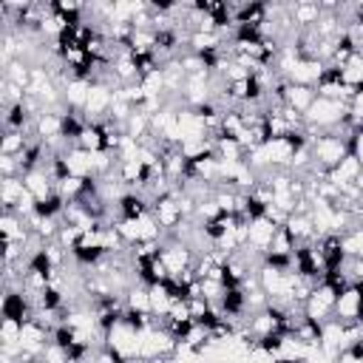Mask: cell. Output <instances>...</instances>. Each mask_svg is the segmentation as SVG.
Instances as JSON below:
<instances>
[{
	"label": "cell",
	"instance_id": "1",
	"mask_svg": "<svg viewBox=\"0 0 363 363\" xmlns=\"http://www.w3.org/2000/svg\"><path fill=\"white\" fill-rule=\"evenodd\" d=\"M309 150H312V162L323 170H332L335 164H340V159L349 153V136L335 128V130H320L309 139Z\"/></svg>",
	"mask_w": 363,
	"mask_h": 363
},
{
	"label": "cell",
	"instance_id": "2",
	"mask_svg": "<svg viewBox=\"0 0 363 363\" xmlns=\"http://www.w3.org/2000/svg\"><path fill=\"white\" fill-rule=\"evenodd\" d=\"M340 292H343V289H335V286L326 284V281L315 284L312 295H309L306 303H303V318H309V320H315V323H326V320L335 315V303H337V295H340Z\"/></svg>",
	"mask_w": 363,
	"mask_h": 363
},
{
	"label": "cell",
	"instance_id": "3",
	"mask_svg": "<svg viewBox=\"0 0 363 363\" xmlns=\"http://www.w3.org/2000/svg\"><path fill=\"white\" fill-rule=\"evenodd\" d=\"M179 193L182 190H167L164 196H159L153 204H150V213H153V218L159 221V227L170 235L182 221H184V213H182V204H179Z\"/></svg>",
	"mask_w": 363,
	"mask_h": 363
},
{
	"label": "cell",
	"instance_id": "4",
	"mask_svg": "<svg viewBox=\"0 0 363 363\" xmlns=\"http://www.w3.org/2000/svg\"><path fill=\"white\" fill-rule=\"evenodd\" d=\"M323 68H326V62H320V60H295L292 68L286 71V79L292 85H309V88H315L318 79H320V74H323Z\"/></svg>",
	"mask_w": 363,
	"mask_h": 363
},
{
	"label": "cell",
	"instance_id": "5",
	"mask_svg": "<svg viewBox=\"0 0 363 363\" xmlns=\"http://www.w3.org/2000/svg\"><path fill=\"white\" fill-rule=\"evenodd\" d=\"M275 233H278V224L272 218L261 216V218L250 221V238H247V244L255 247L258 252H267L269 244H272V238H275Z\"/></svg>",
	"mask_w": 363,
	"mask_h": 363
},
{
	"label": "cell",
	"instance_id": "6",
	"mask_svg": "<svg viewBox=\"0 0 363 363\" xmlns=\"http://www.w3.org/2000/svg\"><path fill=\"white\" fill-rule=\"evenodd\" d=\"M62 159H65L71 176H79V179H96V164H94V153H91V150L71 147Z\"/></svg>",
	"mask_w": 363,
	"mask_h": 363
},
{
	"label": "cell",
	"instance_id": "7",
	"mask_svg": "<svg viewBox=\"0 0 363 363\" xmlns=\"http://www.w3.org/2000/svg\"><path fill=\"white\" fill-rule=\"evenodd\" d=\"M147 213H150V201H147L142 193H136V190H128V193L116 201V216H119V218L136 221V218H142V216H147Z\"/></svg>",
	"mask_w": 363,
	"mask_h": 363
},
{
	"label": "cell",
	"instance_id": "8",
	"mask_svg": "<svg viewBox=\"0 0 363 363\" xmlns=\"http://www.w3.org/2000/svg\"><path fill=\"white\" fill-rule=\"evenodd\" d=\"M23 184H26V190H28L37 201L45 199V196H51V193L57 190V184H54V179H51V173H48L45 167H37V170L23 173Z\"/></svg>",
	"mask_w": 363,
	"mask_h": 363
},
{
	"label": "cell",
	"instance_id": "9",
	"mask_svg": "<svg viewBox=\"0 0 363 363\" xmlns=\"http://www.w3.org/2000/svg\"><path fill=\"white\" fill-rule=\"evenodd\" d=\"M289 14H292V23H295V28H312L315 23H318V17L323 14V9H320V3H315V0H301V3H292L289 6Z\"/></svg>",
	"mask_w": 363,
	"mask_h": 363
},
{
	"label": "cell",
	"instance_id": "10",
	"mask_svg": "<svg viewBox=\"0 0 363 363\" xmlns=\"http://www.w3.org/2000/svg\"><path fill=\"white\" fill-rule=\"evenodd\" d=\"M26 193V184H23V176H9V179H0V201H3V210L11 213L14 204L23 199Z\"/></svg>",
	"mask_w": 363,
	"mask_h": 363
},
{
	"label": "cell",
	"instance_id": "11",
	"mask_svg": "<svg viewBox=\"0 0 363 363\" xmlns=\"http://www.w3.org/2000/svg\"><path fill=\"white\" fill-rule=\"evenodd\" d=\"M37 139L31 133H23V130H3V139H0V156H20L28 142Z\"/></svg>",
	"mask_w": 363,
	"mask_h": 363
},
{
	"label": "cell",
	"instance_id": "12",
	"mask_svg": "<svg viewBox=\"0 0 363 363\" xmlns=\"http://www.w3.org/2000/svg\"><path fill=\"white\" fill-rule=\"evenodd\" d=\"M315 96H318V91H315V88H309V85H292V82H289L286 105H289V108H295L298 113H306V111H309V105L315 102Z\"/></svg>",
	"mask_w": 363,
	"mask_h": 363
},
{
	"label": "cell",
	"instance_id": "13",
	"mask_svg": "<svg viewBox=\"0 0 363 363\" xmlns=\"http://www.w3.org/2000/svg\"><path fill=\"white\" fill-rule=\"evenodd\" d=\"M147 292H150V315H156V318H167V312H170V306H173V295H170V289L164 286V284H153V286H147Z\"/></svg>",
	"mask_w": 363,
	"mask_h": 363
},
{
	"label": "cell",
	"instance_id": "14",
	"mask_svg": "<svg viewBox=\"0 0 363 363\" xmlns=\"http://www.w3.org/2000/svg\"><path fill=\"white\" fill-rule=\"evenodd\" d=\"M125 303L128 309L133 312H142V315H150V292L145 284H133L128 292H125Z\"/></svg>",
	"mask_w": 363,
	"mask_h": 363
},
{
	"label": "cell",
	"instance_id": "15",
	"mask_svg": "<svg viewBox=\"0 0 363 363\" xmlns=\"http://www.w3.org/2000/svg\"><path fill=\"white\" fill-rule=\"evenodd\" d=\"M295 250H298V241L292 238V233L286 230V224H281L267 252H275V255H295Z\"/></svg>",
	"mask_w": 363,
	"mask_h": 363
},
{
	"label": "cell",
	"instance_id": "16",
	"mask_svg": "<svg viewBox=\"0 0 363 363\" xmlns=\"http://www.w3.org/2000/svg\"><path fill=\"white\" fill-rule=\"evenodd\" d=\"M343 250H346V255L363 258V224L354 227V230H349V233L343 235Z\"/></svg>",
	"mask_w": 363,
	"mask_h": 363
}]
</instances>
